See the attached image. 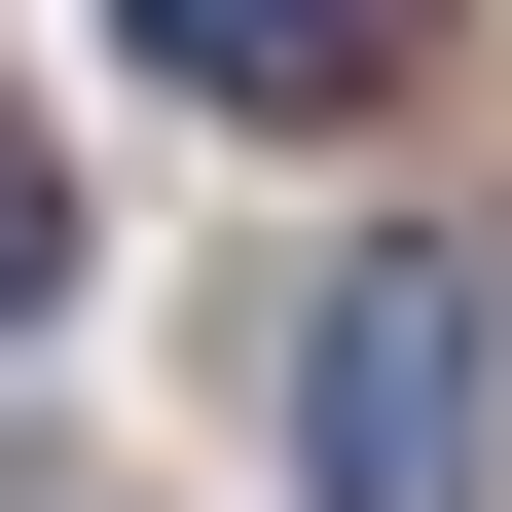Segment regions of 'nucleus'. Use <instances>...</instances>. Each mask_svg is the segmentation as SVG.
Instances as JSON below:
<instances>
[{"label":"nucleus","mask_w":512,"mask_h":512,"mask_svg":"<svg viewBox=\"0 0 512 512\" xmlns=\"http://www.w3.org/2000/svg\"><path fill=\"white\" fill-rule=\"evenodd\" d=\"M293 476L330 512H476L512 476V293L476 256H330L293 293Z\"/></svg>","instance_id":"f257e3e1"},{"label":"nucleus","mask_w":512,"mask_h":512,"mask_svg":"<svg viewBox=\"0 0 512 512\" xmlns=\"http://www.w3.org/2000/svg\"><path fill=\"white\" fill-rule=\"evenodd\" d=\"M147 74H183V110H366L403 0H147Z\"/></svg>","instance_id":"f03ea898"},{"label":"nucleus","mask_w":512,"mask_h":512,"mask_svg":"<svg viewBox=\"0 0 512 512\" xmlns=\"http://www.w3.org/2000/svg\"><path fill=\"white\" fill-rule=\"evenodd\" d=\"M37 293H74V147L0 110V330H37Z\"/></svg>","instance_id":"7ed1b4c3"}]
</instances>
